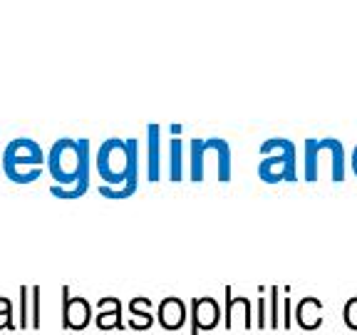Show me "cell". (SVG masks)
<instances>
[{
    "mask_svg": "<svg viewBox=\"0 0 357 335\" xmlns=\"http://www.w3.org/2000/svg\"><path fill=\"white\" fill-rule=\"evenodd\" d=\"M201 149H204V167H206V156L213 154V159H216V177L218 181H231V147L226 140H204V144H201Z\"/></svg>",
    "mask_w": 357,
    "mask_h": 335,
    "instance_id": "7c38bea8",
    "label": "cell"
},
{
    "mask_svg": "<svg viewBox=\"0 0 357 335\" xmlns=\"http://www.w3.org/2000/svg\"><path fill=\"white\" fill-rule=\"evenodd\" d=\"M97 172L102 184L97 186L105 199H129L139 189V142L112 140L102 142L95 154Z\"/></svg>",
    "mask_w": 357,
    "mask_h": 335,
    "instance_id": "6da1fadb",
    "label": "cell"
},
{
    "mask_svg": "<svg viewBox=\"0 0 357 335\" xmlns=\"http://www.w3.org/2000/svg\"><path fill=\"white\" fill-rule=\"evenodd\" d=\"M92 323V306L87 298L73 296L67 285H62V328L65 330H84Z\"/></svg>",
    "mask_w": 357,
    "mask_h": 335,
    "instance_id": "ba28073f",
    "label": "cell"
},
{
    "mask_svg": "<svg viewBox=\"0 0 357 335\" xmlns=\"http://www.w3.org/2000/svg\"><path fill=\"white\" fill-rule=\"evenodd\" d=\"M6 172V177L10 179L13 184H33V181H38L40 177H43V167H28V169H3Z\"/></svg>",
    "mask_w": 357,
    "mask_h": 335,
    "instance_id": "2e32d148",
    "label": "cell"
},
{
    "mask_svg": "<svg viewBox=\"0 0 357 335\" xmlns=\"http://www.w3.org/2000/svg\"><path fill=\"white\" fill-rule=\"evenodd\" d=\"M169 179L172 181L184 179V144H181V137H174L169 142Z\"/></svg>",
    "mask_w": 357,
    "mask_h": 335,
    "instance_id": "4fadbf2b",
    "label": "cell"
},
{
    "mask_svg": "<svg viewBox=\"0 0 357 335\" xmlns=\"http://www.w3.org/2000/svg\"><path fill=\"white\" fill-rule=\"evenodd\" d=\"M172 134L174 137H181V127H178V124H172Z\"/></svg>",
    "mask_w": 357,
    "mask_h": 335,
    "instance_id": "83f0119b",
    "label": "cell"
},
{
    "mask_svg": "<svg viewBox=\"0 0 357 335\" xmlns=\"http://www.w3.org/2000/svg\"><path fill=\"white\" fill-rule=\"evenodd\" d=\"M97 328L100 330H124V320H122V311H107V313H97L95 318Z\"/></svg>",
    "mask_w": 357,
    "mask_h": 335,
    "instance_id": "ac0fdd59",
    "label": "cell"
},
{
    "mask_svg": "<svg viewBox=\"0 0 357 335\" xmlns=\"http://www.w3.org/2000/svg\"><path fill=\"white\" fill-rule=\"evenodd\" d=\"M305 162H303V179L305 181H318L320 179V159L328 156L333 167H330V179L335 184L345 181L347 162H345V147L340 140L325 137V140H305Z\"/></svg>",
    "mask_w": 357,
    "mask_h": 335,
    "instance_id": "277c9868",
    "label": "cell"
},
{
    "mask_svg": "<svg viewBox=\"0 0 357 335\" xmlns=\"http://www.w3.org/2000/svg\"><path fill=\"white\" fill-rule=\"evenodd\" d=\"M350 167H352V174L357 177V144H355V149H352V154H350Z\"/></svg>",
    "mask_w": 357,
    "mask_h": 335,
    "instance_id": "4316f807",
    "label": "cell"
},
{
    "mask_svg": "<svg viewBox=\"0 0 357 335\" xmlns=\"http://www.w3.org/2000/svg\"><path fill=\"white\" fill-rule=\"evenodd\" d=\"M280 311H283V303H278V285H271L268 288V328H283Z\"/></svg>",
    "mask_w": 357,
    "mask_h": 335,
    "instance_id": "9a60e30c",
    "label": "cell"
},
{
    "mask_svg": "<svg viewBox=\"0 0 357 335\" xmlns=\"http://www.w3.org/2000/svg\"><path fill=\"white\" fill-rule=\"evenodd\" d=\"M204 140H191L189 144V177L191 181H204L206 179V167H204V149H201Z\"/></svg>",
    "mask_w": 357,
    "mask_h": 335,
    "instance_id": "5bb4252c",
    "label": "cell"
},
{
    "mask_svg": "<svg viewBox=\"0 0 357 335\" xmlns=\"http://www.w3.org/2000/svg\"><path fill=\"white\" fill-rule=\"evenodd\" d=\"M223 328L226 330H251L253 328V306L245 296H234V288L226 285L223 288Z\"/></svg>",
    "mask_w": 357,
    "mask_h": 335,
    "instance_id": "8992f818",
    "label": "cell"
},
{
    "mask_svg": "<svg viewBox=\"0 0 357 335\" xmlns=\"http://www.w3.org/2000/svg\"><path fill=\"white\" fill-rule=\"evenodd\" d=\"M0 330H17V323L13 320L10 298H0Z\"/></svg>",
    "mask_w": 357,
    "mask_h": 335,
    "instance_id": "d6986e66",
    "label": "cell"
},
{
    "mask_svg": "<svg viewBox=\"0 0 357 335\" xmlns=\"http://www.w3.org/2000/svg\"><path fill=\"white\" fill-rule=\"evenodd\" d=\"M342 320H345V325L350 330H357V296L345 303V308H342Z\"/></svg>",
    "mask_w": 357,
    "mask_h": 335,
    "instance_id": "ffe728a7",
    "label": "cell"
},
{
    "mask_svg": "<svg viewBox=\"0 0 357 335\" xmlns=\"http://www.w3.org/2000/svg\"><path fill=\"white\" fill-rule=\"evenodd\" d=\"M20 330L33 328V306H30V285H20Z\"/></svg>",
    "mask_w": 357,
    "mask_h": 335,
    "instance_id": "e0dca14e",
    "label": "cell"
},
{
    "mask_svg": "<svg viewBox=\"0 0 357 335\" xmlns=\"http://www.w3.org/2000/svg\"><path fill=\"white\" fill-rule=\"evenodd\" d=\"M30 306H33V330H40V285H30Z\"/></svg>",
    "mask_w": 357,
    "mask_h": 335,
    "instance_id": "7402d4cb",
    "label": "cell"
},
{
    "mask_svg": "<svg viewBox=\"0 0 357 335\" xmlns=\"http://www.w3.org/2000/svg\"><path fill=\"white\" fill-rule=\"evenodd\" d=\"M320 311H323V301H320V298L303 296L301 301H298V306H293V320H296L301 330L310 333V330H318L320 325H323Z\"/></svg>",
    "mask_w": 357,
    "mask_h": 335,
    "instance_id": "9c48e42d",
    "label": "cell"
},
{
    "mask_svg": "<svg viewBox=\"0 0 357 335\" xmlns=\"http://www.w3.org/2000/svg\"><path fill=\"white\" fill-rule=\"evenodd\" d=\"M146 179L156 184L162 179V127H146Z\"/></svg>",
    "mask_w": 357,
    "mask_h": 335,
    "instance_id": "30bf717a",
    "label": "cell"
},
{
    "mask_svg": "<svg viewBox=\"0 0 357 335\" xmlns=\"http://www.w3.org/2000/svg\"><path fill=\"white\" fill-rule=\"evenodd\" d=\"M253 328H258V330L268 328V298L266 296L258 298V318L253 320Z\"/></svg>",
    "mask_w": 357,
    "mask_h": 335,
    "instance_id": "603a6c76",
    "label": "cell"
},
{
    "mask_svg": "<svg viewBox=\"0 0 357 335\" xmlns=\"http://www.w3.org/2000/svg\"><path fill=\"white\" fill-rule=\"evenodd\" d=\"M258 179L266 184L280 181H298V159L296 144L283 137H273L261 144V162H258Z\"/></svg>",
    "mask_w": 357,
    "mask_h": 335,
    "instance_id": "3957f363",
    "label": "cell"
},
{
    "mask_svg": "<svg viewBox=\"0 0 357 335\" xmlns=\"http://www.w3.org/2000/svg\"><path fill=\"white\" fill-rule=\"evenodd\" d=\"M186 318H189V308L181 298L167 296L159 303V325L164 330H181L186 325Z\"/></svg>",
    "mask_w": 357,
    "mask_h": 335,
    "instance_id": "8fae6325",
    "label": "cell"
},
{
    "mask_svg": "<svg viewBox=\"0 0 357 335\" xmlns=\"http://www.w3.org/2000/svg\"><path fill=\"white\" fill-rule=\"evenodd\" d=\"M107 311H122V301L119 298H100V303H97V313H107Z\"/></svg>",
    "mask_w": 357,
    "mask_h": 335,
    "instance_id": "d4e9b609",
    "label": "cell"
},
{
    "mask_svg": "<svg viewBox=\"0 0 357 335\" xmlns=\"http://www.w3.org/2000/svg\"><path fill=\"white\" fill-rule=\"evenodd\" d=\"M154 325V313H137L129 318V328L132 330H149Z\"/></svg>",
    "mask_w": 357,
    "mask_h": 335,
    "instance_id": "44dd1931",
    "label": "cell"
},
{
    "mask_svg": "<svg viewBox=\"0 0 357 335\" xmlns=\"http://www.w3.org/2000/svg\"><path fill=\"white\" fill-rule=\"evenodd\" d=\"M189 318H191V335H199V333H204V330L218 328V323H223V311L216 298H211V296L191 298Z\"/></svg>",
    "mask_w": 357,
    "mask_h": 335,
    "instance_id": "52a82bcc",
    "label": "cell"
},
{
    "mask_svg": "<svg viewBox=\"0 0 357 335\" xmlns=\"http://www.w3.org/2000/svg\"><path fill=\"white\" fill-rule=\"evenodd\" d=\"M129 313H132V315H137V313H151V301L149 298H132Z\"/></svg>",
    "mask_w": 357,
    "mask_h": 335,
    "instance_id": "484cf974",
    "label": "cell"
},
{
    "mask_svg": "<svg viewBox=\"0 0 357 335\" xmlns=\"http://www.w3.org/2000/svg\"><path fill=\"white\" fill-rule=\"evenodd\" d=\"M45 151L40 149V144L28 137L13 140L10 144L3 149V169H28V167H43Z\"/></svg>",
    "mask_w": 357,
    "mask_h": 335,
    "instance_id": "5b68a950",
    "label": "cell"
},
{
    "mask_svg": "<svg viewBox=\"0 0 357 335\" xmlns=\"http://www.w3.org/2000/svg\"><path fill=\"white\" fill-rule=\"evenodd\" d=\"M280 320H283V328H285V330H290L293 325H296V320H293V301H290V298H285V301H283Z\"/></svg>",
    "mask_w": 357,
    "mask_h": 335,
    "instance_id": "cb8c5ba5",
    "label": "cell"
},
{
    "mask_svg": "<svg viewBox=\"0 0 357 335\" xmlns=\"http://www.w3.org/2000/svg\"><path fill=\"white\" fill-rule=\"evenodd\" d=\"M89 140L62 137L47 151V172L52 177L50 194L55 199H82L89 189Z\"/></svg>",
    "mask_w": 357,
    "mask_h": 335,
    "instance_id": "7a4b0ae2",
    "label": "cell"
}]
</instances>
